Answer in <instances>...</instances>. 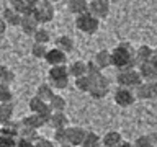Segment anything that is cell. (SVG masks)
<instances>
[{
    "instance_id": "obj_1",
    "label": "cell",
    "mask_w": 157,
    "mask_h": 147,
    "mask_svg": "<svg viewBox=\"0 0 157 147\" xmlns=\"http://www.w3.org/2000/svg\"><path fill=\"white\" fill-rule=\"evenodd\" d=\"M136 49L131 43L123 41L111 51V66H115L118 70L132 69L136 67Z\"/></svg>"
},
{
    "instance_id": "obj_43",
    "label": "cell",
    "mask_w": 157,
    "mask_h": 147,
    "mask_svg": "<svg viewBox=\"0 0 157 147\" xmlns=\"http://www.w3.org/2000/svg\"><path fill=\"white\" fill-rule=\"evenodd\" d=\"M25 2H26V3L29 5V7H36V5H38L39 2H41V0H25Z\"/></svg>"
},
{
    "instance_id": "obj_46",
    "label": "cell",
    "mask_w": 157,
    "mask_h": 147,
    "mask_svg": "<svg viewBox=\"0 0 157 147\" xmlns=\"http://www.w3.org/2000/svg\"><path fill=\"white\" fill-rule=\"evenodd\" d=\"M154 141H155V145H157V132L154 134Z\"/></svg>"
},
{
    "instance_id": "obj_14",
    "label": "cell",
    "mask_w": 157,
    "mask_h": 147,
    "mask_svg": "<svg viewBox=\"0 0 157 147\" xmlns=\"http://www.w3.org/2000/svg\"><path fill=\"white\" fill-rule=\"evenodd\" d=\"M20 28H21V31L25 34L33 36V34L36 33V29L39 28V23H38V20L34 18L33 15H23V17H21V23H20Z\"/></svg>"
},
{
    "instance_id": "obj_9",
    "label": "cell",
    "mask_w": 157,
    "mask_h": 147,
    "mask_svg": "<svg viewBox=\"0 0 157 147\" xmlns=\"http://www.w3.org/2000/svg\"><path fill=\"white\" fill-rule=\"evenodd\" d=\"M110 0H92V2H88V12L98 20H103L110 15Z\"/></svg>"
},
{
    "instance_id": "obj_4",
    "label": "cell",
    "mask_w": 157,
    "mask_h": 147,
    "mask_svg": "<svg viewBox=\"0 0 157 147\" xmlns=\"http://www.w3.org/2000/svg\"><path fill=\"white\" fill-rule=\"evenodd\" d=\"M75 26L78 31L85 33V34H95L100 29V20L97 17H93L90 12L77 15L75 17Z\"/></svg>"
},
{
    "instance_id": "obj_7",
    "label": "cell",
    "mask_w": 157,
    "mask_h": 147,
    "mask_svg": "<svg viewBox=\"0 0 157 147\" xmlns=\"http://www.w3.org/2000/svg\"><path fill=\"white\" fill-rule=\"evenodd\" d=\"M113 100L120 108H129L136 103V93L134 90L131 88H126V87H118L115 95H113Z\"/></svg>"
},
{
    "instance_id": "obj_3",
    "label": "cell",
    "mask_w": 157,
    "mask_h": 147,
    "mask_svg": "<svg viewBox=\"0 0 157 147\" xmlns=\"http://www.w3.org/2000/svg\"><path fill=\"white\" fill-rule=\"evenodd\" d=\"M116 82L120 87H126V88L134 90L139 83H142V77L136 67L123 69V70H118V74H116Z\"/></svg>"
},
{
    "instance_id": "obj_17",
    "label": "cell",
    "mask_w": 157,
    "mask_h": 147,
    "mask_svg": "<svg viewBox=\"0 0 157 147\" xmlns=\"http://www.w3.org/2000/svg\"><path fill=\"white\" fill-rule=\"evenodd\" d=\"M2 18L5 20L7 26H20V23H21V15H20L18 12H15L12 7L3 8Z\"/></svg>"
},
{
    "instance_id": "obj_40",
    "label": "cell",
    "mask_w": 157,
    "mask_h": 147,
    "mask_svg": "<svg viewBox=\"0 0 157 147\" xmlns=\"http://www.w3.org/2000/svg\"><path fill=\"white\" fill-rule=\"evenodd\" d=\"M15 147H33V141L23 139V137H18L17 142H15Z\"/></svg>"
},
{
    "instance_id": "obj_13",
    "label": "cell",
    "mask_w": 157,
    "mask_h": 147,
    "mask_svg": "<svg viewBox=\"0 0 157 147\" xmlns=\"http://www.w3.org/2000/svg\"><path fill=\"white\" fill-rule=\"evenodd\" d=\"M139 74L142 77V82H155L157 80V66L152 62H144L139 64Z\"/></svg>"
},
{
    "instance_id": "obj_11",
    "label": "cell",
    "mask_w": 157,
    "mask_h": 147,
    "mask_svg": "<svg viewBox=\"0 0 157 147\" xmlns=\"http://www.w3.org/2000/svg\"><path fill=\"white\" fill-rule=\"evenodd\" d=\"M87 131L80 126H67V144L74 147H80L85 139Z\"/></svg>"
},
{
    "instance_id": "obj_28",
    "label": "cell",
    "mask_w": 157,
    "mask_h": 147,
    "mask_svg": "<svg viewBox=\"0 0 157 147\" xmlns=\"http://www.w3.org/2000/svg\"><path fill=\"white\" fill-rule=\"evenodd\" d=\"M80 147H101V137L93 131H87L85 139H83Z\"/></svg>"
},
{
    "instance_id": "obj_47",
    "label": "cell",
    "mask_w": 157,
    "mask_h": 147,
    "mask_svg": "<svg viewBox=\"0 0 157 147\" xmlns=\"http://www.w3.org/2000/svg\"><path fill=\"white\" fill-rule=\"evenodd\" d=\"M49 2H52V3H54V2H61V0H49Z\"/></svg>"
},
{
    "instance_id": "obj_44",
    "label": "cell",
    "mask_w": 157,
    "mask_h": 147,
    "mask_svg": "<svg viewBox=\"0 0 157 147\" xmlns=\"http://www.w3.org/2000/svg\"><path fill=\"white\" fill-rule=\"evenodd\" d=\"M151 62L154 64V66H157V47L154 49V56H152V59H151Z\"/></svg>"
},
{
    "instance_id": "obj_2",
    "label": "cell",
    "mask_w": 157,
    "mask_h": 147,
    "mask_svg": "<svg viewBox=\"0 0 157 147\" xmlns=\"http://www.w3.org/2000/svg\"><path fill=\"white\" fill-rule=\"evenodd\" d=\"M48 78H49V85L54 90H66L69 87V80H71L67 64H64V66H52L48 72Z\"/></svg>"
},
{
    "instance_id": "obj_6",
    "label": "cell",
    "mask_w": 157,
    "mask_h": 147,
    "mask_svg": "<svg viewBox=\"0 0 157 147\" xmlns=\"http://www.w3.org/2000/svg\"><path fill=\"white\" fill-rule=\"evenodd\" d=\"M92 88H90V95L92 98H95V100H101V98H105L108 95V92H110V80H108L106 75H98L95 78H92Z\"/></svg>"
},
{
    "instance_id": "obj_20",
    "label": "cell",
    "mask_w": 157,
    "mask_h": 147,
    "mask_svg": "<svg viewBox=\"0 0 157 147\" xmlns=\"http://www.w3.org/2000/svg\"><path fill=\"white\" fill-rule=\"evenodd\" d=\"M152 56H154V49L147 44H142L136 49V62L137 64H144V62H151Z\"/></svg>"
},
{
    "instance_id": "obj_26",
    "label": "cell",
    "mask_w": 157,
    "mask_h": 147,
    "mask_svg": "<svg viewBox=\"0 0 157 147\" xmlns=\"http://www.w3.org/2000/svg\"><path fill=\"white\" fill-rule=\"evenodd\" d=\"M10 7L15 12H18L21 17L23 15H33V12H34V7H29L25 0H10Z\"/></svg>"
},
{
    "instance_id": "obj_5",
    "label": "cell",
    "mask_w": 157,
    "mask_h": 147,
    "mask_svg": "<svg viewBox=\"0 0 157 147\" xmlns=\"http://www.w3.org/2000/svg\"><path fill=\"white\" fill-rule=\"evenodd\" d=\"M54 15H56V10H54L52 2H49V0H41V2L34 7V12H33V17L38 20L39 24L52 21Z\"/></svg>"
},
{
    "instance_id": "obj_38",
    "label": "cell",
    "mask_w": 157,
    "mask_h": 147,
    "mask_svg": "<svg viewBox=\"0 0 157 147\" xmlns=\"http://www.w3.org/2000/svg\"><path fill=\"white\" fill-rule=\"evenodd\" d=\"M87 75H88V77H92V78H95V77H98V75H101V69L95 64V61L87 62Z\"/></svg>"
},
{
    "instance_id": "obj_19",
    "label": "cell",
    "mask_w": 157,
    "mask_h": 147,
    "mask_svg": "<svg viewBox=\"0 0 157 147\" xmlns=\"http://www.w3.org/2000/svg\"><path fill=\"white\" fill-rule=\"evenodd\" d=\"M67 8L72 15H82L88 12V0H67Z\"/></svg>"
},
{
    "instance_id": "obj_30",
    "label": "cell",
    "mask_w": 157,
    "mask_h": 147,
    "mask_svg": "<svg viewBox=\"0 0 157 147\" xmlns=\"http://www.w3.org/2000/svg\"><path fill=\"white\" fill-rule=\"evenodd\" d=\"M92 82H93V80H92V77L83 75V77L75 78V87H77V90H78V92H82V93H90Z\"/></svg>"
},
{
    "instance_id": "obj_35",
    "label": "cell",
    "mask_w": 157,
    "mask_h": 147,
    "mask_svg": "<svg viewBox=\"0 0 157 147\" xmlns=\"http://www.w3.org/2000/svg\"><path fill=\"white\" fill-rule=\"evenodd\" d=\"M48 44H39V43H34L33 44V47H31V54H33V57H36V59H44L46 57V54H48Z\"/></svg>"
},
{
    "instance_id": "obj_39",
    "label": "cell",
    "mask_w": 157,
    "mask_h": 147,
    "mask_svg": "<svg viewBox=\"0 0 157 147\" xmlns=\"http://www.w3.org/2000/svg\"><path fill=\"white\" fill-rule=\"evenodd\" d=\"M33 147H54V142L51 139H46V137H38L33 142Z\"/></svg>"
},
{
    "instance_id": "obj_21",
    "label": "cell",
    "mask_w": 157,
    "mask_h": 147,
    "mask_svg": "<svg viewBox=\"0 0 157 147\" xmlns=\"http://www.w3.org/2000/svg\"><path fill=\"white\" fill-rule=\"evenodd\" d=\"M67 67H69V75L74 78L87 75V62H83V61H74Z\"/></svg>"
},
{
    "instance_id": "obj_31",
    "label": "cell",
    "mask_w": 157,
    "mask_h": 147,
    "mask_svg": "<svg viewBox=\"0 0 157 147\" xmlns=\"http://www.w3.org/2000/svg\"><path fill=\"white\" fill-rule=\"evenodd\" d=\"M33 38H34V43L48 44L49 41H51V33H49L46 28H41V26H39V28L36 29V33L33 34Z\"/></svg>"
},
{
    "instance_id": "obj_41",
    "label": "cell",
    "mask_w": 157,
    "mask_h": 147,
    "mask_svg": "<svg viewBox=\"0 0 157 147\" xmlns=\"http://www.w3.org/2000/svg\"><path fill=\"white\" fill-rule=\"evenodd\" d=\"M7 31V23H5V20L2 18V15H0V34H3Z\"/></svg>"
},
{
    "instance_id": "obj_42",
    "label": "cell",
    "mask_w": 157,
    "mask_h": 147,
    "mask_svg": "<svg viewBox=\"0 0 157 147\" xmlns=\"http://www.w3.org/2000/svg\"><path fill=\"white\" fill-rule=\"evenodd\" d=\"M116 147H134V144H131V142H128V141H123L121 144H118Z\"/></svg>"
},
{
    "instance_id": "obj_48",
    "label": "cell",
    "mask_w": 157,
    "mask_h": 147,
    "mask_svg": "<svg viewBox=\"0 0 157 147\" xmlns=\"http://www.w3.org/2000/svg\"><path fill=\"white\" fill-rule=\"evenodd\" d=\"M88 2H92V0H88Z\"/></svg>"
},
{
    "instance_id": "obj_8",
    "label": "cell",
    "mask_w": 157,
    "mask_h": 147,
    "mask_svg": "<svg viewBox=\"0 0 157 147\" xmlns=\"http://www.w3.org/2000/svg\"><path fill=\"white\" fill-rule=\"evenodd\" d=\"M137 100H155L157 98V80L155 82H142L134 88Z\"/></svg>"
},
{
    "instance_id": "obj_29",
    "label": "cell",
    "mask_w": 157,
    "mask_h": 147,
    "mask_svg": "<svg viewBox=\"0 0 157 147\" xmlns=\"http://www.w3.org/2000/svg\"><path fill=\"white\" fill-rule=\"evenodd\" d=\"M66 106H67L66 98H64L62 95H57V93L51 98V101H49L51 111H66Z\"/></svg>"
},
{
    "instance_id": "obj_45",
    "label": "cell",
    "mask_w": 157,
    "mask_h": 147,
    "mask_svg": "<svg viewBox=\"0 0 157 147\" xmlns=\"http://www.w3.org/2000/svg\"><path fill=\"white\" fill-rule=\"evenodd\" d=\"M59 147H74V145H71V144H62V145H59Z\"/></svg>"
},
{
    "instance_id": "obj_22",
    "label": "cell",
    "mask_w": 157,
    "mask_h": 147,
    "mask_svg": "<svg viewBox=\"0 0 157 147\" xmlns=\"http://www.w3.org/2000/svg\"><path fill=\"white\" fill-rule=\"evenodd\" d=\"M93 61L98 67L101 69H108L111 66V51H108V49H101V51H98L95 54V57H93Z\"/></svg>"
},
{
    "instance_id": "obj_33",
    "label": "cell",
    "mask_w": 157,
    "mask_h": 147,
    "mask_svg": "<svg viewBox=\"0 0 157 147\" xmlns=\"http://www.w3.org/2000/svg\"><path fill=\"white\" fill-rule=\"evenodd\" d=\"M134 147H155L154 136H149V134L139 136V137L134 141Z\"/></svg>"
},
{
    "instance_id": "obj_16",
    "label": "cell",
    "mask_w": 157,
    "mask_h": 147,
    "mask_svg": "<svg viewBox=\"0 0 157 147\" xmlns=\"http://www.w3.org/2000/svg\"><path fill=\"white\" fill-rule=\"evenodd\" d=\"M20 127H21V123L8 121V123H5V124H2V127H0V136L17 139V137L20 136Z\"/></svg>"
},
{
    "instance_id": "obj_32",
    "label": "cell",
    "mask_w": 157,
    "mask_h": 147,
    "mask_svg": "<svg viewBox=\"0 0 157 147\" xmlns=\"http://www.w3.org/2000/svg\"><path fill=\"white\" fill-rule=\"evenodd\" d=\"M13 80H15L13 70H10L7 66H2V64H0V82L7 83V85H12Z\"/></svg>"
},
{
    "instance_id": "obj_36",
    "label": "cell",
    "mask_w": 157,
    "mask_h": 147,
    "mask_svg": "<svg viewBox=\"0 0 157 147\" xmlns=\"http://www.w3.org/2000/svg\"><path fill=\"white\" fill-rule=\"evenodd\" d=\"M18 137H23V139H29V141H36L38 139V129H33V127H26V126H21L20 127V136Z\"/></svg>"
},
{
    "instance_id": "obj_18",
    "label": "cell",
    "mask_w": 157,
    "mask_h": 147,
    "mask_svg": "<svg viewBox=\"0 0 157 147\" xmlns=\"http://www.w3.org/2000/svg\"><path fill=\"white\" fill-rule=\"evenodd\" d=\"M56 47H59L61 51L69 54V52L74 51V47H75V41H74V38H71L69 34H61V36L56 38Z\"/></svg>"
},
{
    "instance_id": "obj_37",
    "label": "cell",
    "mask_w": 157,
    "mask_h": 147,
    "mask_svg": "<svg viewBox=\"0 0 157 147\" xmlns=\"http://www.w3.org/2000/svg\"><path fill=\"white\" fill-rule=\"evenodd\" d=\"M54 141L59 145L67 144V127H64V129H54Z\"/></svg>"
},
{
    "instance_id": "obj_27",
    "label": "cell",
    "mask_w": 157,
    "mask_h": 147,
    "mask_svg": "<svg viewBox=\"0 0 157 147\" xmlns=\"http://www.w3.org/2000/svg\"><path fill=\"white\" fill-rule=\"evenodd\" d=\"M56 95V92H54V88L49 85V83H41V85L38 87L36 90V96H39L41 100H44L46 103L51 101V98Z\"/></svg>"
},
{
    "instance_id": "obj_24",
    "label": "cell",
    "mask_w": 157,
    "mask_h": 147,
    "mask_svg": "<svg viewBox=\"0 0 157 147\" xmlns=\"http://www.w3.org/2000/svg\"><path fill=\"white\" fill-rule=\"evenodd\" d=\"M21 126H26V127H33V129H39V127L46 126V123H44V119L39 115H34V113H31L29 116H25L21 119Z\"/></svg>"
},
{
    "instance_id": "obj_34",
    "label": "cell",
    "mask_w": 157,
    "mask_h": 147,
    "mask_svg": "<svg viewBox=\"0 0 157 147\" xmlns=\"http://www.w3.org/2000/svg\"><path fill=\"white\" fill-rule=\"evenodd\" d=\"M12 100H13V93H12L10 85L0 82V103H8Z\"/></svg>"
},
{
    "instance_id": "obj_25",
    "label": "cell",
    "mask_w": 157,
    "mask_h": 147,
    "mask_svg": "<svg viewBox=\"0 0 157 147\" xmlns=\"http://www.w3.org/2000/svg\"><path fill=\"white\" fill-rule=\"evenodd\" d=\"M13 103L8 101V103H0V124H5V123L12 121L13 118Z\"/></svg>"
},
{
    "instance_id": "obj_10",
    "label": "cell",
    "mask_w": 157,
    "mask_h": 147,
    "mask_svg": "<svg viewBox=\"0 0 157 147\" xmlns=\"http://www.w3.org/2000/svg\"><path fill=\"white\" fill-rule=\"evenodd\" d=\"M28 108H29V111L34 113V115H39V116H51V108H49V103H46L44 100H41L39 96L34 95L31 100L28 101Z\"/></svg>"
},
{
    "instance_id": "obj_23",
    "label": "cell",
    "mask_w": 157,
    "mask_h": 147,
    "mask_svg": "<svg viewBox=\"0 0 157 147\" xmlns=\"http://www.w3.org/2000/svg\"><path fill=\"white\" fill-rule=\"evenodd\" d=\"M121 142H123V136L118 131H108L101 137V145H105V147H116Z\"/></svg>"
},
{
    "instance_id": "obj_12",
    "label": "cell",
    "mask_w": 157,
    "mask_h": 147,
    "mask_svg": "<svg viewBox=\"0 0 157 147\" xmlns=\"http://www.w3.org/2000/svg\"><path fill=\"white\" fill-rule=\"evenodd\" d=\"M44 61H46L49 66H64V64H67V54L61 51L59 47H51L46 54V57H44Z\"/></svg>"
},
{
    "instance_id": "obj_15",
    "label": "cell",
    "mask_w": 157,
    "mask_h": 147,
    "mask_svg": "<svg viewBox=\"0 0 157 147\" xmlns=\"http://www.w3.org/2000/svg\"><path fill=\"white\" fill-rule=\"evenodd\" d=\"M49 126L52 129H64L69 126V118L64 111H52L49 118Z\"/></svg>"
}]
</instances>
